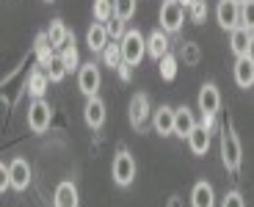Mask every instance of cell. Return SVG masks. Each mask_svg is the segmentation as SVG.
Listing matches in <instances>:
<instances>
[{"mask_svg": "<svg viewBox=\"0 0 254 207\" xmlns=\"http://www.w3.org/2000/svg\"><path fill=\"white\" fill-rule=\"evenodd\" d=\"M221 160L227 166V171H232V174L241 169L243 149H241V141H238L232 127H224V133H221Z\"/></svg>", "mask_w": 254, "mask_h": 207, "instance_id": "cell-1", "label": "cell"}, {"mask_svg": "<svg viewBox=\"0 0 254 207\" xmlns=\"http://www.w3.org/2000/svg\"><path fill=\"white\" fill-rule=\"evenodd\" d=\"M111 174H114V182L119 185V188L133 185V180H135V160H133V155H130L127 149H122L119 155L114 157V169H111Z\"/></svg>", "mask_w": 254, "mask_h": 207, "instance_id": "cell-2", "label": "cell"}, {"mask_svg": "<svg viewBox=\"0 0 254 207\" xmlns=\"http://www.w3.org/2000/svg\"><path fill=\"white\" fill-rule=\"evenodd\" d=\"M183 19H185V6L180 0H166L160 6V31L177 33L183 28Z\"/></svg>", "mask_w": 254, "mask_h": 207, "instance_id": "cell-3", "label": "cell"}, {"mask_svg": "<svg viewBox=\"0 0 254 207\" xmlns=\"http://www.w3.org/2000/svg\"><path fill=\"white\" fill-rule=\"evenodd\" d=\"M122 53H125V64L130 67H138L141 58L146 56V39L138 31H127L122 36Z\"/></svg>", "mask_w": 254, "mask_h": 207, "instance_id": "cell-4", "label": "cell"}, {"mask_svg": "<svg viewBox=\"0 0 254 207\" xmlns=\"http://www.w3.org/2000/svg\"><path fill=\"white\" fill-rule=\"evenodd\" d=\"M53 122V111H50V102L45 100H33L28 105V127L33 133H45Z\"/></svg>", "mask_w": 254, "mask_h": 207, "instance_id": "cell-5", "label": "cell"}, {"mask_svg": "<svg viewBox=\"0 0 254 207\" xmlns=\"http://www.w3.org/2000/svg\"><path fill=\"white\" fill-rule=\"evenodd\" d=\"M100 69H97V64H83L80 69H77V88H80L83 94H86V100L89 97H97V91H100Z\"/></svg>", "mask_w": 254, "mask_h": 207, "instance_id": "cell-6", "label": "cell"}, {"mask_svg": "<svg viewBox=\"0 0 254 207\" xmlns=\"http://www.w3.org/2000/svg\"><path fill=\"white\" fill-rule=\"evenodd\" d=\"M216 19L224 31H235L241 25V6H238L235 0H221L216 8Z\"/></svg>", "mask_w": 254, "mask_h": 207, "instance_id": "cell-7", "label": "cell"}, {"mask_svg": "<svg viewBox=\"0 0 254 207\" xmlns=\"http://www.w3.org/2000/svg\"><path fill=\"white\" fill-rule=\"evenodd\" d=\"M196 105L202 113H210V116H216L218 108H221V94H218L216 83H204L199 88V97H196Z\"/></svg>", "mask_w": 254, "mask_h": 207, "instance_id": "cell-8", "label": "cell"}, {"mask_svg": "<svg viewBox=\"0 0 254 207\" xmlns=\"http://www.w3.org/2000/svg\"><path fill=\"white\" fill-rule=\"evenodd\" d=\"M8 174H11V188L14 191H25L31 185V166L25 157H14L8 163Z\"/></svg>", "mask_w": 254, "mask_h": 207, "instance_id": "cell-9", "label": "cell"}, {"mask_svg": "<svg viewBox=\"0 0 254 207\" xmlns=\"http://www.w3.org/2000/svg\"><path fill=\"white\" fill-rule=\"evenodd\" d=\"M83 119H86V125H89L91 130H100V127L105 125V102H102L100 97H89V100H86V108H83Z\"/></svg>", "mask_w": 254, "mask_h": 207, "instance_id": "cell-10", "label": "cell"}, {"mask_svg": "<svg viewBox=\"0 0 254 207\" xmlns=\"http://www.w3.org/2000/svg\"><path fill=\"white\" fill-rule=\"evenodd\" d=\"M146 119H149V97L135 94L133 100H130V125H133L135 130H141V127L146 125Z\"/></svg>", "mask_w": 254, "mask_h": 207, "instance_id": "cell-11", "label": "cell"}, {"mask_svg": "<svg viewBox=\"0 0 254 207\" xmlns=\"http://www.w3.org/2000/svg\"><path fill=\"white\" fill-rule=\"evenodd\" d=\"M53 207H80V196H77L75 182H69V180L58 182L56 199H53Z\"/></svg>", "mask_w": 254, "mask_h": 207, "instance_id": "cell-12", "label": "cell"}, {"mask_svg": "<svg viewBox=\"0 0 254 207\" xmlns=\"http://www.w3.org/2000/svg\"><path fill=\"white\" fill-rule=\"evenodd\" d=\"M190 205L193 207H216V191H213V185L199 180L193 185V191H190Z\"/></svg>", "mask_w": 254, "mask_h": 207, "instance_id": "cell-13", "label": "cell"}, {"mask_svg": "<svg viewBox=\"0 0 254 207\" xmlns=\"http://www.w3.org/2000/svg\"><path fill=\"white\" fill-rule=\"evenodd\" d=\"M193 127H196V119H193V113L188 111V108H177L174 111V136L180 138H188L190 133H193Z\"/></svg>", "mask_w": 254, "mask_h": 207, "instance_id": "cell-14", "label": "cell"}, {"mask_svg": "<svg viewBox=\"0 0 254 207\" xmlns=\"http://www.w3.org/2000/svg\"><path fill=\"white\" fill-rule=\"evenodd\" d=\"M50 83L53 80H50V75H47V69H33L31 75H28V91H31L33 100H42Z\"/></svg>", "mask_w": 254, "mask_h": 207, "instance_id": "cell-15", "label": "cell"}, {"mask_svg": "<svg viewBox=\"0 0 254 207\" xmlns=\"http://www.w3.org/2000/svg\"><path fill=\"white\" fill-rule=\"evenodd\" d=\"M235 83L241 88H249L254 86V61L249 56H241L235 61Z\"/></svg>", "mask_w": 254, "mask_h": 207, "instance_id": "cell-16", "label": "cell"}, {"mask_svg": "<svg viewBox=\"0 0 254 207\" xmlns=\"http://www.w3.org/2000/svg\"><path fill=\"white\" fill-rule=\"evenodd\" d=\"M86 44H89L91 53H102L108 47V28L102 25V22H94L86 33Z\"/></svg>", "mask_w": 254, "mask_h": 207, "instance_id": "cell-17", "label": "cell"}, {"mask_svg": "<svg viewBox=\"0 0 254 207\" xmlns=\"http://www.w3.org/2000/svg\"><path fill=\"white\" fill-rule=\"evenodd\" d=\"M152 125H155V130H158L160 136H174V108L160 105L158 111H155Z\"/></svg>", "mask_w": 254, "mask_h": 207, "instance_id": "cell-18", "label": "cell"}, {"mask_svg": "<svg viewBox=\"0 0 254 207\" xmlns=\"http://www.w3.org/2000/svg\"><path fill=\"white\" fill-rule=\"evenodd\" d=\"M146 53L160 61L163 56H169V39H166V31H152L149 39H146Z\"/></svg>", "mask_w": 254, "mask_h": 207, "instance_id": "cell-19", "label": "cell"}, {"mask_svg": "<svg viewBox=\"0 0 254 207\" xmlns=\"http://www.w3.org/2000/svg\"><path fill=\"white\" fill-rule=\"evenodd\" d=\"M188 146L193 155H207V149H210V130L207 127H202V125L193 127V133L188 136Z\"/></svg>", "mask_w": 254, "mask_h": 207, "instance_id": "cell-20", "label": "cell"}, {"mask_svg": "<svg viewBox=\"0 0 254 207\" xmlns=\"http://www.w3.org/2000/svg\"><path fill=\"white\" fill-rule=\"evenodd\" d=\"M252 33L254 31H249V28H243V25H238L235 31H229V47H232V53H235L238 58L246 56L249 42H252Z\"/></svg>", "mask_w": 254, "mask_h": 207, "instance_id": "cell-21", "label": "cell"}, {"mask_svg": "<svg viewBox=\"0 0 254 207\" xmlns=\"http://www.w3.org/2000/svg\"><path fill=\"white\" fill-rule=\"evenodd\" d=\"M50 36H47V31L45 33H39L36 36V44H33V50H36V58H39V67L42 69H47L50 67V61H53V53H50Z\"/></svg>", "mask_w": 254, "mask_h": 207, "instance_id": "cell-22", "label": "cell"}, {"mask_svg": "<svg viewBox=\"0 0 254 207\" xmlns=\"http://www.w3.org/2000/svg\"><path fill=\"white\" fill-rule=\"evenodd\" d=\"M61 58H64V64H66V69L69 72H75L77 67H80V53H77V47H75V36H66V42H64V47H61Z\"/></svg>", "mask_w": 254, "mask_h": 207, "instance_id": "cell-23", "label": "cell"}, {"mask_svg": "<svg viewBox=\"0 0 254 207\" xmlns=\"http://www.w3.org/2000/svg\"><path fill=\"white\" fill-rule=\"evenodd\" d=\"M102 61H105V67L111 69H119L122 64H125V53H122V42H111L105 50H102Z\"/></svg>", "mask_w": 254, "mask_h": 207, "instance_id": "cell-24", "label": "cell"}, {"mask_svg": "<svg viewBox=\"0 0 254 207\" xmlns=\"http://www.w3.org/2000/svg\"><path fill=\"white\" fill-rule=\"evenodd\" d=\"M47 36H50L53 47H58V50H61L64 42H66V36H69V31H66V25H64L61 19H53L50 28H47Z\"/></svg>", "mask_w": 254, "mask_h": 207, "instance_id": "cell-25", "label": "cell"}, {"mask_svg": "<svg viewBox=\"0 0 254 207\" xmlns=\"http://www.w3.org/2000/svg\"><path fill=\"white\" fill-rule=\"evenodd\" d=\"M66 64H64V58L61 56H53V61H50V67H47V75H50V80L53 83H61L64 77H66Z\"/></svg>", "mask_w": 254, "mask_h": 207, "instance_id": "cell-26", "label": "cell"}, {"mask_svg": "<svg viewBox=\"0 0 254 207\" xmlns=\"http://www.w3.org/2000/svg\"><path fill=\"white\" fill-rule=\"evenodd\" d=\"M114 17V0H94V19L97 22H108Z\"/></svg>", "mask_w": 254, "mask_h": 207, "instance_id": "cell-27", "label": "cell"}, {"mask_svg": "<svg viewBox=\"0 0 254 207\" xmlns=\"http://www.w3.org/2000/svg\"><path fill=\"white\" fill-rule=\"evenodd\" d=\"M133 14H135V0H114V17L127 22Z\"/></svg>", "mask_w": 254, "mask_h": 207, "instance_id": "cell-28", "label": "cell"}, {"mask_svg": "<svg viewBox=\"0 0 254 207\" xmlns=\"http://www.w3.org/2000/svg\"><path fill=\"white\" fill-rule=\"evenodd\" d=\"M105 28H108V36L111 39H116V42H122V36H125V19H119V17H111L108 22H105Z\"/></svg>", "mask_w": 254, "mask_h": 207, "instance_id": "cell-29", "label": "cell"}, {"mask_svg": "<svg viewBox=\"0 0 254 207\" xmlns=\"http://www.w3.org/2000/svg\"><path fill=\"white\" fill-rule=\"evenodd\" d=\"M241 25L254 31V0H246L241 6Z\"/></svg>", "mask_w": 254, "mask_h": 207, "instance_id": "cell-30", "label": "cell"}, {"mask_svg": "<svg viewBox=\"0 0 254 207\" xmlns=\"http://www.w3.org/2000/svg\"><path fill=\"white\" fill-rule=\"evenodd\" d=\"M204 17H207V3L204 0H193L190 3V19L193 22H204Z\"/></svg>", "mask_w": 254, "mask_h": 207, "instance_id": "cell-31", "label": "cell"}, {"mask_svg": "<svg viewBox=\"0 0 254 207\" xmlns=\"http://www.w3.org/2000/svg\"><path fill=\"white\" fill-rule=\"evenodd\" d=\"M174 67H177V61H174L172 56H163V58H160V72H163L166 80H172V77H174Z\"/></svg>", "mask_w": 254, "mask_h": 207, "instance_id": "cell-32", "label": "cell"}, {"mask_svg": "<svg viewBox=\"0 0 254 207\" xmlns=\"http://www.w3.org/2000/svg\"><path fill=\"white\" fill-rule=\"evenodd\" d=\"M221 207H246V202H243V196L238 194V191H229V194L224 196Z\"/></svg>", "mask_w": 254, "mask_h": 207, "instance_id": "cell-33", "label": "cell"}, {"mask_svg": "<svg viewBox=\"0 0 254 207\" xmlns=\"http://www.w3.org/2000/svg\"><path fill=\"white\" fill-rule=\"evenodd\" d=\"M6 188H11V174H8V166H0V191L6 194Z\"/></svg>", "mask_w": 254, "mask_h": 207, "instance_id": "cell-34", "label": "cell"}, {"mask_svg": "<svg viewBox=\"0 0 254 207\" xmlns=\"http://www.w3.org/2000/svg\"><path fill=\"white\" fill-rule=\"evenodd\" d=\"M196 58H199V50H196V44H185L183 61H188V64H196Z\"/></svg>", "mask_w": 254, "mask_h": 207, "instance_id": "cell-35", "label": "cell"}, {"mask_svg": "<svg viewBox=\"0 0 254 207\" xmlns=\"http://www.w3.org/2000/svg\"><path fill=\"white\" fill-rule=\"evenodd\" d=\"M119 77H122V80H130V77H133V69H130V64H122V67H119Z\"/></svg>", "mask_w": 254, "mask_h": 207, "instance_id": "cell-36", "label": "cell"}, {"mask_svg": "<svg viewBox=\"0 0 254 207\" xmlns=\"http://www.w3.org/2000/svg\"><path fill=\"white\" fill-rule=\"evenodd\" d=\"M246 56L254 61V33H252V42H249V50H246Z\"/></svg>", "mask_w": 254, "mask_h": 207, "instance_id": "cell-37", "label": "cell"}, {"mask_svg": "<svg viewBox=\"0 0 254 207\" xmlns=\"http://www.w3.org/2000/svg\"><path fill=\"white\" fill-rule=\"evenodd\" d=\"M169 207H180V199H177V196H174V199L169 202Z\"/></svg>", "mask_w": 254, "mask_h": 207, "instance_id": "cell-38", "label": "cell"}, {"mask_svg": "<svg viewBox=\"0 0 254 207\" xmlns=\"http://www.w3.org/2000/svg\"><path fill=\"white\" fill-rule=\"evenodd\" d=\"M180 3H183V6H190V3H193V0H180Z\"/></svg>", "mask_w": 254, "mask_h": 207, "instance_id": "cell-39", "label": "cell"}, {"mask_svg": "<svg viewBox=\"0 0 254 207\" xmlns=\"http://www.w3.org/2000/svg\"><path fill=\"white\" fill-rule=\"evenodd\" d=\"M235 3H238V6H243V3H246V0H235Z\"/></svg>", "mask_w": 254, "mask_h": 207, "instance_id": "cell-40", "label": "cell"}, {"mask_svg": "<svg viewBox=\"0 0 254 207\" xmlns=\"http://www.w3.org/2000/svg\"><path fill=\"white\" fill-rule=\"evenodd\" d=\"M47 3H53V0H47Z\"/></svg>", "mask_w": 254, "mask_h": 207, "instance_id": "cell-41", "label": "cell"}]
</instances>
